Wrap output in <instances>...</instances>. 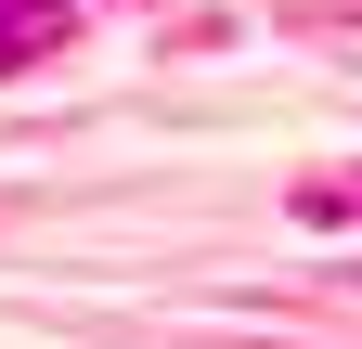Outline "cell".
<instances>
[]
</instances>
